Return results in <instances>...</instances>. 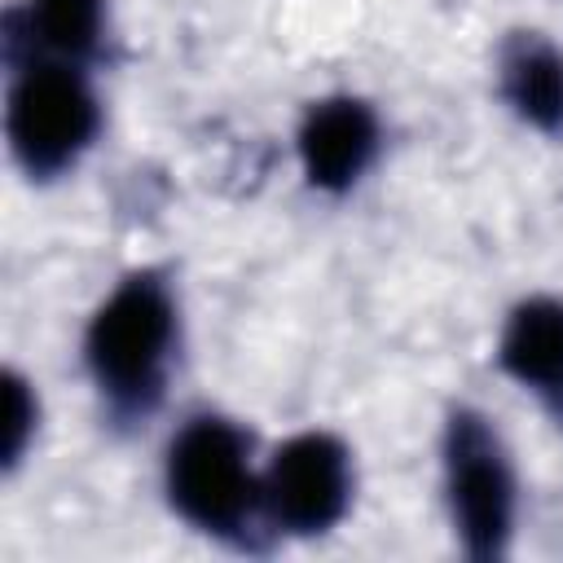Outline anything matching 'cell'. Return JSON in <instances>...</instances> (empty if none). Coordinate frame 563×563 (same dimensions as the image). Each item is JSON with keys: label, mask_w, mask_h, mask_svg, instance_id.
I'll return each instance as SVG.
<instances>
[{"label": "cell", "mask_w": 563, "mask_h": 563, "mask_svg": "<svg viewBox=\"0 0 563 563\" xmlns=\"http://www.w3.org/2000/svg\"><path fill=\"white\" fill-rule=\"evenodd\" d=\"M180 347V299L158 264L123 273L84 325V369L114 431L145 427L172 383Z\"/></svg>", "instance_id": "6da1fadb"}, {"label": "cell", "mask_w": 563, "mask_h": 563, "mask_svg": "<svg viewBox=\"0 0 563 563\" xmlns=\"http://www.w3.org/2000/svg\"><path fill=\"white\" fill-rule=\"evenodd\" d=\"M163 493L176 519L233 550H255L264 532V488L251 431L216 409L189 413L163 453Z\"/></svg>", "instance_id": "7a4b0ae2"}, {"label": "cell", "mask_w": 563, "mask_h": 563, "mask_svg": "<svg viewBox=\"0 0 563 563\" xmlns=\"http://www.w3.org/2000/svg\"><path fill=\"white\" fill-rule=\"evenodd\" d=\"M440 488L453 537L471 563L510 554L519 519V479L497 422L479 405H449L440 427Z\"/></svg>", "instance_id": "3957f363"}, {"label": "cell", "mask_w": 563, "mask_h": 563, "mask_svg": "<svg viewBox=\"0 0 563 563\" xmlns=\"http://www.w3.org/2000/svg\"><path fill=\"white\" fill-rule=\"evenodd\" d=\"M4 136L18 172L35 185L70 176L101 132V101L88 66L26 57L9 66Z\"/></svg>", "instance_id": "277c9868"}, {"label": "cell", "mask_w": 563, "mask_h": 563, "mask_svg": "<svg viewBox=\"0 0 563 563\" xmlns=\"http://www.w3.org/2000/svg\"><path fill=\"white\" fill-rule=\"evenodd\" d=\"M260 488H264L268 528L286 537H321L339 528L343 515L352 510V493H356L352 449L343 435L321 427L295 431L268 453L260 471Z\"/></svg>", "instance_id": "5b68a950"}, {"label": "cell", "mask_w": 563, "mask_h": 563, "mask_svg": "<svg viewBox=\"0 0 563 563\" xmlns=\"http://www.w3.org/2000/svg\"><path fill=\"white\" fill-rule=\"evenodd\" d=\"M378 150H383L378 110L356 92H330V97L308 101L295 128V154H299L303 185L325 198L352 194L374 167Z\"/></svg>", "instance_id": "8992f818"}, {"label": "cell", "mask_w": 563, "mask_h": 563, "mask_svg": "<svg viewBox=\"0 0 563 563\" xmlns=\"http://www.w3.org/2000/svg\"><path fill=\"white\" fill-rule=\"evenodd\" d=\"M497 365L563 427V295H528L506 312Z\"/></svg>", "instance_id": "52a82bcc"}, {"label": "cell", "mask_w": 563, "mask_h": 563, "mask_svg": "<svg viewBox=\"0 0 563 563\" xmlns=\"http://www.w3.org/2000/svg\"><path fill=\"white\" fill-rule=\"evenodd\" d=\"M110 4L106 0H22L4 13V57H48L88 66L101 57Z\"/></svg>", "instance_id": "ba28073f"}, {"label": "cell", "mask_w": 563, "mask_h": 563, "mask_svg": "<svg viewBox=\"0 0 563 563\" xmlns=\"http://www.w3.org/2000/svg\"><path fill=\"white\" fill-rule=\"evenodd\" d=\"M501 106L541 136H563V48L545 31H510L497 48Z\"/></svg>", "instance_id": "9c48e42d"}, {"label": "cell", "mask_w": 563, "mask_h": 563, "mask_svg": "<svg viewBox=\"0 0 563 563\" xmlns=\"http://www.w3.org/2000/svg\"><path fill=\"white\" fill-rule=\"evenodd\" d=\"M35 431H40V391L22 369L9 365L4 369V453H0L9 475L26 462Z\"/></svg>", "instance_id": "30bf717a"}]
</instances>
